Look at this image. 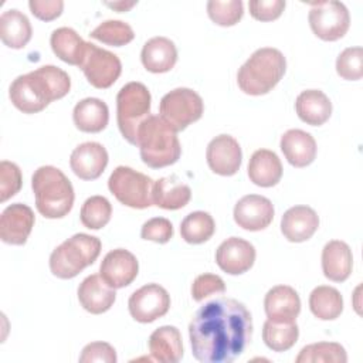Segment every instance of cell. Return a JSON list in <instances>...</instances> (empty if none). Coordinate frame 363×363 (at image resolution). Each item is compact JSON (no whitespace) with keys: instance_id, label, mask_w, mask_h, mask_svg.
<instances>
[{"instance_id":"obj_44","label":"cell","mask_w":363,"mask_h":363,"mask_svg":"<svg viewBox=\"0 0 363 363\" xmlns=\"http://www.w3.org/2000/svg\"><path fill=\"white\" fill-rule=\"evenodd\" d=\"M116 350L106 342H92L88 343L79 356L81 363H92V362H102V363H116Z\"/></svg>"},{"instance_id":"obj_2","label":"cell","mask_w":363,"mask_h":363,"mask_svg":"<svg viewBox=\"0 0 363 363\" xmlns=\"http://www.w3.org/2000/svg\"><path fill=\"white\" fill-rule=\"evenodd\" d=\"M71 89L69 75L55 67L43 65L35 71L18 75L10 85L11 104L23 113H37L52 101L64 98Z\"/></svg>"},{"instance_id":"obj_9","label":"cell","mask_w":363,"mask_h":363,"mask_svg":"<svg viewBox=\"0 0 363 363\" xmlns=\"http://www.w3.org/2000/svg\"><path fill=\"white\" fill-rule=\"evenodd\" d=\"M204 104L201 96L190 88H176L167 92L159 104V112L176 132L184 130L203 115Z\"/></svg>"},{"instance_id":"obj_21","label":"cell","mask_w":363,"mask_h":363,"mask_svg":"<svg viewBox=\"0 0 363 363\" xmlns=\"http://www.w3.org/2000/svg\"><path fill=\"white\" fill-rule=\"evenodd\" d=\"M264 309L268 319L292 322L301 312V298L292 286L277 285L267 292Z\"/></svg>"},{"instance_id":"obj_29","label":"cell","mask_w":363,"mask_h":363,"mask_svg":"<svg viewBox=\"0 0 363 363\" xmlns=\"http://www.w3.org/2000/svg\"><path fill=\"white\" fill-rule=\"evenodd\" d=\"M72 119L81 132L98 133L108 125L109 109L99 98H85L74 106Z\"/></svg>"},{"instance_id":"obj_20","label":"cell","mask_w":363,"mask_h":363,"mask_svg":"<svg viewBox=\"0 0 363 363\" xmlns=\"http://www.w3.org/2000/svg\"><path fill=\"white\" fill-rule=\"evenodd\" d=\"M319 227V217L309 206H294L281 218V231L291 242L309 240Z\"/></svg>"},{"instance_id":"obj_5","label":"cell","mask_w":363,"mask_h":363,"mask_svg":"<svg viewBox=\"0 0 363 363\" xmlns=\"http://www.w3.org/2000/svg\"><path fill=\"white\" fill-rule=\"evenodd\" d=\"M285 71L286 60L279 50L258 48L238 69L237 84L247 95H265L282 79Z\"/></svg>"},{"instance_id":"obj_25","label":"cell","mask_w":363,"mask_h":363,"mask_svg":"<svg viewBox=\"0 0 363 363\" xmlns=\"http://www.w3.org/2000/svg\"><path fill=\"white\" fill-rule=\"evenodd\" d=\"M153 204L164 210H179L191 199V189L176 174L164 176L153 183Z\"/></svg>"},{"instance_id":"obj_43","label":"cell","mask_w":363,"mask_h":363,"mask_svg":"<svg viewBox=\"0 0 363 363\" xmlns=\"http://www.w3.org/2000/svg\"><path fill=\"white\" fill-rule=\"evenodd\" d=\"M284 0H251L248 3L250 14L258 20V21H272L277 20L284 9H285Z\"/></svg>"},{"instance_id":"obj_3","label":"cell","mask_w":363,"mask_h":363,"mask_svg":"<svg viewBox=\"0 0 363 363\" xmlns=\"http://www.w3.org/2000/svg\"><path fill=\"white\" fill-rule=\"evenodd\" d=\"M35 207L45 218L65 217L74 204V187L69 179L54 166L38 167L31 177Z\"/></svg>"},{"instance_id":"obj_36","label":"cell","mask_w":363,"mask_h":363,"mask_svg":"<svg viewBox=\"0 0 363 363\" xmlns=\"http://www.w3.org/2000/svg\"><path fill=\"white\" fill-rule=\"evenodd\" d=\"M112 216V206L109 200L104 196L88 197L79 213V218L84 227L89 230H99L105 227Z\"/></svg>"},{"instance_id":"obj_10","label":"cell","mask_w":363,"mask_h":363,"mask_svg":"<svg viewBox=\"0 0 363 363\" xmlns=\"http://www.w3.org/2000/svg\"><path fill=\"white\" fill-rule=\"evenodd\" d=\"M308 20L313 34L323 41H336L342 38L350 26V14L340 1L326 0L311 3Z\"/></svg>"},{"instance_id":"obj_42","label":"cell","mask_w":363,"mask_h":363,"mask_svg":"<svg viewBox=\"0 0 363 363\" xmlns=\"http://www.w3.org/2000/svg\"><path fill=\"white\" fill-rule=\"evenodd\" d=\"M140 237L157 244H164L173 237V225L164 217L149 218L140 230Z\"/></svg>"},{"instance_id":"obj_24","label":"cell","mask_w":363,"mask_h":363,"mask_svg":"<svg viewBox=\"0 0 363 363\" xmlns=\"http://www.w3.org/2000/svg\"><path fill=\"white\" fill-rule=\"evenodd\" d=\"M140 60L149 72L163 74L174 67L177 61V48L167 37H153L145 43Z\"/></svg>"},{"instance_id":"obj_11","label":"cell","mask_w":363,"mask_h":363,"mask_svg":"<svg viewBox=\"0 0 363 363\" xmlns=\"http://www.w3.org/2000/svg\"><path fill=\"white\" fill-rule=\"evenodd\" d=\"M79 68L92 86L105 89L112 86L119 78L122 72V62L116 54L88 43L86 52Z\"/></svg>"},{"instance_id":"obj_35","label":"cell","mask_w":363,"mask_h":363,"mask_svg":"<svg viewBox=\"0 0 363 363\" xmlns=\"http://www.w3.org/2000/svg\"><path fill=\"white\" fill-rule=\"evenodd\" d=\"M296 363H346L345 347L336 342H318L302 347L295 359Z\"/></svg>"},{"instance_id":"obj_23","label":"cell","mask_w":363,"mask_h":363,"mask_svg":"<svg viewBox=\"0 0 363 363\" xmlns=\"http://www.w3.org/2000/svg\"><path fill=\"white\" fill-rule=\"evenodd\" d=\"M353 268V255L350 247L340 240H332L322 250L323 275L333 282L346 281Z\"/></svg>"},{"instance_id":"obj_13","label":"cell","mask_w":363,"mask_h":363,"mask_svg":"<svg viewBox=\"0 0 363 363\" xmlns=\"http://www.w3.org/2000/svg\"><path fill=\"white\" fill-rule=\"evenodd\" d=\"M274 206L269 199L259 194H247L234 206V221L247 231H261L274 220Z\"/></svg>"},{"instance_id":"obj_33","label":"cell","mask_w":363,"mask_h":363,"mask_svg":"<svg viewBox=\"0 0 363 363\" xmlns=\"http://www.w3.org/2000/svg\"><path fill=\"white\" fill-rule=\"evenodd\" d=\"M299 328L295 320L281 322L267 319L262 328L264 343L274 352L289 350L298 340Z\"/></svg>"},{"instance_id":"obj_15","label":"cell","mask_w":363,"mask_h":363,"mask_svg":"<svg viewBox=\"0 0 363 363\" xmlns=\"http://www.w3.org/2000/svg\"><path fill=\"white\" fill-rule=\"evenodd\" d=\"M138 271L139 264L136 257L125 248L109 251L99 267V275L102 279L115 289L130 285L138 277Z\"/></svg>"},{"instance_id":"obj_46","label":"cell","mask_w":363,"mask_h":363,"mask_svg":"<svg viewBox=\"0 0 363 363\" xmlns=\"http://www.w3.org/2000/svg\"><path fill=\"white\" fill-rule=\"evenodd\" d=\"M136 3L138 1H113V3L112 1H106L105 6L116 10L118 13H123V11L130 10L133 6H136Z\"/></svg>"},{"instance_id":"obj_30","label":"cell","mask_w":363,"mask_h":363,"mask_svg":"<svg viewBox=\"0 0 363 363\" xmlns=\"http://www.w3.org/2000/svg\"><path fill=\"white\" fill-rule=\"evenodd\" d=\"M52 52L64 62L69 65L81 67L88 43L84 41L79 34L69 27H60L52 31L50 38Z\"/></svg>"},{"instance_id":"obj_18","label":"cell","mask_w":363,"mask_h":363,"mask_svg":"<svg viewBox=\"0 0 363 363\" xmlns=\"http://www.w3.org/2000/svg\"><path fill=\"white\" fill-rule=\"evenodd\" d=\"M108 159V152L101 143L84 142L72 150L69 166L79 179L95 180L104 173Z\"/></svg>"},{"instance_id":"obj_28","label":"cell","mask_w":363,"mask_h":363,"mask_svg":"<svg viewBox=\"0 0 363 363\" xmlns=\"http://www.w3.org/2000/svg\"><path fill=\"white\" fill-rule=\"evenodd\" d=\"M248 177L259 187H272L282 177V164L275 152L268 149L255 150L248 162Z\"/></svg>"},{"instance_id":"obj_26","label":"cell","mask_w":363,"mask_h":363,"mask_svg":"<svg viewBox=\"0 0 363 363\" xmlns=\"http://www.w3.org/2000/svg\"><path fill=\"white\" fill-rule=\"evenodd\" d=\"M295 111L302 122L320 126L332 115V102L320 89H306L296 96Z\"/></svg>"},{"instance_id":"obj_41","label":"cell","mask_w":363,"mask_h":363,"mask_svg":"<svg viewBox=\"0 0 363 363\" xmlns=\"http://www.w3.org/2000/svg\"><path fill=\"white\" fill-rule=\"evenodd\" d=\"M225 291V284L221 277L216 274H201L196 277L191 284V298L196 302H201L206 298Z\"/></svg>"},{"instance_id":"obj_19","label":"cell","mask_w":363,"mask_h":363,"mask_svg":"<svg viewBox=\"0 0 363 363\" xmlns=\"http://www.w3.org/2000/svg\"><path fill=\"white\" fill-rule=\"evenodd\" d=\"M77 294L81 306L94 315L109 311L116 299L115 288L109 286L98 274L86 277L79 284Z\"/></svg>"},{"instance_id":"obj_32","label":"cell","mask_w":363,"mask_h":363,"mask_svg":"<svg viewBox=\"0 0 363 363\" xmlns=\"http://www.w3.org/2000/svg\"><path fill=\"white\" fill-rule=\"evenodd\" d=\"M309 309L320 320H333L343 311V298L336 288L319 285L309 295Z\"/></svg>"},{"instance_id":"obj_14","label":"cell","mask_w":363,"mask_h":363,"mask_svg":"<svg viewBox=\"0 0 363 363\" xmlns=\"http://www.w3.org/2000/svg\"><path fill=\"white\" fill-rule=\"evenodd\" d=\"M208 167L220 176H233L240 170L242 152L231 135H218L210 140L206 150Z\"/></svg>"},{"instance_id":"obj_1","label":"cell","mask_w":363,"mask_h":363,"mask_svg":"<svg viewBox=\"0 0 363 363\" xmlns=\"http://www.w3.org/2000/svg\"><path fill=\"white\" fill-rule=\"evenodd\" d=\"M251 335V312L227 296L206 302L189 325L191 353L201 363H231L244 353Z\"/></svg>"},{"instance_id":"obj_16","label":"cell","mask_w":363,"mask_h":363,"mask_svg":"<svg viewBox=\"0 0 363 363\" xmlns=\"http://www.w3.org/2000/svg\"><path fill=\"white\" fill-rule=\"evenodd\" d=\"M35 223L31 207L21 203L7 206L0 217V238L6 244H26Z\"/></svg>"},{"instance_id":"obj_37","label":"cell","mask_w":363,"mask_h":363,"mask_svg":"<svg viewBox=\"0 0 363 363\" xmlns=\"http://www.w3.org/2000/svg\"><path fill=\"white\" fill-rule=\"evenodd\" d=\"M91 38H95L106 45L122 47L129 44L135 38L132 27L121 20H106L102 21L89 33Z\"/></svg>"},{"instance_id":"obj_45","label":"cell","mask_w":363,"mask_h":363,"mask_svg":"<svg viewBox=\"0 0 363 363\" xmlns=\"http://www.w3.org/2000/svg\"><path fill=\"white\" fill-rule=\"evenodd\" d=\"M28 7L38 20L52 21L61 16L64 9V1L62 0H30Z\"/></svg>"},{"instance_id":"obj_6","label":"cell","mask_w":363,"mask_h":363,"mask_svg":"<svg viewBox=\"0 0 363 363\" xmlns=\"http://www.w3.org/2000/svg\"><path fill=\"white\" fill-rule=\"evenodd\" d=\"M99 252L101 241L98 237L84 233L74 234L51 252L50 269L60 279H71L94 264Z\"/></svg>"},{"instance_id":"obj_38","label":"cell","mask_w":363,"mask_h":363,"mask_svg":"<svg viewBox=\"0 0 363 363\" xmlns=\"http://www.w3.org/2000/svg\"><path fill=\"white\" fill-rule=\"evenodd\" d=\"M207 14L213 23L221 27L235 26L244 14L241 0H210L207 3Z\"/></svg>"},{"instance_id":"obj_40","label":"cell","mask_w":363,"mask_h":363,"mask_svg":"<svg viewBox=\"0 0 363 363\" xmlns=\"http://www.w3.org/2000/svg\"><path fill=\"white\" fill-rule=\"evenodd\" d=\"M23 184V176L20 167L9 160L0 163V201L4 203L16 196Z\"/></svg>"},{"instance_id":"obj_39","label":"cell","mask_w":363,"mask_h":363,"mask_svg":"<svg viewBox=\"0 0 363 363\" xmlns=\"http://www.w3.org/2000/svg\"><path fill=\"white\" fill-rule=\"evenodd\" d=\"M336 72L340 78L347 81H357L363 77V48H345L336 60Z\"/></svg>"},{"instance_id":"obj_31","label":"cell","mask_w":363,"mask_h":363,"mask_svg":"<svg viewBox=\"0 0 363 363\" xmlns=\"http://www.w3.org/2000/svg\"><path fill=\"white\" fill-rule=\"evenodd\" d=\"M31 24L26 14L17 9L3 11L0 16V38L9 48H24L31 40Z\"/></svg>"},{"instance_id":"obj_17","label":"cell","mask_w":363,"mask_h":363,"mask_svg":"<svg viewBox=\"0 0 363 363\" xmlns=\"http://www.w3.org/2000/svg\"><path fill=\"white\" fill-rule=\"evenodd\" d=\"M255 261L254 245L240 237L224 240L216 251V262L221 271L230 275L247 272Z\"/></svg>"},{"instance_id":"obj_7","label":"cell","mask_w":363,"mask_h":363,"mask_svg":"<svg viewBox=\"0 0 363 363\" xmlns=\"http://www.w3.org/2000/svg\"><path fill=\"white\" fill-rule=\"evenodd\" d=\"M150 92L142 82H128L116 95V121L122 136L130 143H138V130L150 116Z\"/></svg>"},{"instance_id":"obj_4","label":"cell","mask_w":363,"mask_h":363,"mask_svg":"<svg viewBox=\"0 0 363 363\" xmlns=\"http://www.w3.org/2000/svg\"><path fill=\"white\" fill-rule=\"evenodd\" d=\"M142 162L152 169H162L176 163L182 147L176 130L162 119L150 115L138 130V143Z\"/></svg>"},{"instance_id":"obj_8","label":"cell","mask_w":363,"mask_h":363,"mask_svg":"<svg viewBox=\"0 0 363 363\" xmlns=\"http://www.w3.org/2000/svg\"><path fill=\"white\" fill-rule=\"evenodd\" d=\"M153 180L128 166H118L109 176V191L119 203L132 208H147L153 206Z\"/></svg>"},{"instance_id":"obj_34","label":"cell","mask_w":363,"mask_h":363,"mask_svg":"<svg viewBox=\"0 0 363 363\" xmlns=\"http://www.w3.org/2000/svg\"><path fill=\"white\" fill-rule=\"evenodd\" d=\"M216 231V223L207 211H193L180 224V235L189 244H203Z\"/></svg>"},{"instance_id":"obj_12","label":"cell","mask_w":363,"mask_h":363,"mask_svg":"<svg viewBox=\"0 0 363 363\" xmlns=\"http://www.w3.org/2000/svg\"><path fill=\"white\" fill-rule=\"evenodd\" d=\"M170 295L159 284H146L136 289L128 301L130 316L140 323H150L167 313Z\"/></svg>"},{"instance_id":"obj_27","label":"cell","mask_w":363,"mask_h":363,"mask_svg":"<svg viewBox=\"0 0 363 363\" xmlns=\"http://www.w3.org/2000/svg\"><path fill=\"white\" fill-rule=\"evenodd\" d=\"M149 350L157 362L177 363L183 357V343L179 329L164 325L153 330L149 336Z\"/></svg>"},{"instance_id":"obj_22","label":"cell","mask_w":363,"mask_h":363,"mask_svg":"<svg viewBox=\"0 0 363 363\" xmlns=\"http://www.w3.org/2000/svg\"><path fill=\"white\" fill-rule=\"evenodd\" d=\"M281 150L294 167H306L316 157V142L313 136L302 129H289L281 136Z\"/></svg>"}]
</instances>
